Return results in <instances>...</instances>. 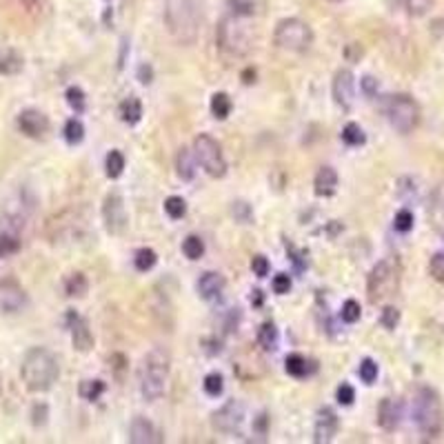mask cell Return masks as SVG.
<instances>
[{"instance_id": "cell-1", "label": "cell", "mask_w": 444, "mask_h": 444, "mask_svg": "<svg viewBox=\"0 0 444 444\" xmlns=\"http://www.w3.org/2000/svg\"><path fill=\"white\" fill-rule=\"evenodd\" d=\"M60 364L58 358L45 346H34L23 355L20 362V380L31 394H45L58 382Z\"/></svg>"}, {"instance_id": "cell-2", "label": "cell", "mask_w": 444, "mask_h": 444, "mask_svg": "<svg viewBox=\"0 0 444 444\" xmlns=\"http://www.w3.org/2000/svg\"><path fill=\"white\" fill-rule=\"evenodd\" d=\"M165 25L178 45L189 47L198 40L203 9L198 0H165Z\"/></svg>"}, {"instance_id": "cell-3", "label": "cell", "mask_w": 444, "mask_h": 444, "mask_svg": "<svg viewBox=\"0 0 444 444\" xmlns=\"http://www.w3.org/2000/svg\"><path fill=\"white\" fill-rule=\"evenodd\" d=\"M169 373H172V355H169L167 349L154 346L151 351L142 358V364L138 371L140 394L147 403H156V400H160L165 396Z\"/></svg>"}, {"instance_id": "cell-4", "label": "cell", "mask_w": 444, "mask_h": 444, "mask_svg": "<svg viewBox=\"0 0 444 444\" xmlns=\"http://www.w3.org/2000/svg\"><path fill=\"white\" fill-rule=\"evenodd\" d=\"M411 416H414V422L422 436L438 438L444 431V405L438 391L431 387H420L414 396Z\"/></svg>"}, {"instance_id": "cell-5", "label": "cell", "mask_w": 444, "mask_h": 444, "mask_svg": "<svg viewBox=\"0 0 444 444\" xmlns=\"http://www.w3.org/2000/svg\"><path fill=\"white\" fill-rule=\"evenodd\" d=\"M251 20L234 12H227L220 18L216 29V45L227 56L240 58L251 51Z\"/></svg>"}, {"instance_id": "cell-6", "label": "cell", "mask_w": 444, "mask_h": 444, "mask_svg": "<svg viewBox=\"0 0 444 444\" xmlns=\"http://www.w3.org/2000/svg\"><path fill=\"white\" fill-rule=\"evenodd\" d=\"M313 40V29L302 18H282L273 29L276 47L282 51H291V54H302V51L311 49Z\"/></svg>"}, {"instance_id": "cell-7", "label": "cell", "mask_w": 444, "mask_h": 444, "mask_svg": "<svg viewBox=\"0 0 444 444\" xmlns=\"http://www.w3.org/2000/svg\"><path fill=\"white\" fill-rule=\"evenodd\" d=\"M420 104L409 93H396L387 100V118L398 133H411L420 124Z\"/></svg>"}, {"instance_id": "cell-8", "label": "cell", "mask_w": 444, "mask_h": 444, "mask_svg": "<svg viewBox=\"0 0 444 444\" xmlns=\"http://www.w3.org/2000/svg\"><path fill=\"white\" fill-rule=\"evenodd\" d=\"M398 282H400L398 264L394 260H380L367 278L369 302L378 304L387 300L389 295H394L398 291Z\"/></svg>"}, {"instance_id": "cell-9", "label": "cell", "mask_w": 444, "mask_h": 444, "mask_svg": "<svg viewBox=\"0 0 444 444\" xmlns=\"http://www.w3.org/2000/svg\"><path fill=\"white\" fill-rule=\"evenodd\" d=\"M194 156L198 165L205 169L211 178H222L227 174V160L222 154L218 140L211 138L209 133H198L194 140Z\"/></svg>"}, {"instance_id": "cell-10", "label": "cell", "mask_w": 444, "mask_h": 444, "mask_svg": "<svg viewBox=\"0 0 444 444\" xmlns=\"http://www.w3.org/2000/svg\"><path fill=\"white\" fill-rule=\"evenodd\" d=\"M102 222L107 234L122 236L127 227H129V214H127V205L120 192H109L102 200Z\"/></svg>"}, {"instance_id": "cell-11", "label": "cell", "mask_w": 444, "mask_h": 444, "mask_svg": "<svg viewBox=\"0 0 444 444\" xmlns=\"http://www.w3.org/2000/svg\"><path fill=\"white\" fill-rule=\"evenodd\" d=\"M245 405L240 403V400H227L225 405H222L218 411L211 414V427L218 433H225V436H234L242 429L245 425Z\"/></svg>"}, {"instance_id": "cell-12", "label": "cell", "mask_w": 444, "mask_h": 444, "mask_svg": "<svg viewBox=\"0 0 444 444\" xmlns=\"http://www.w3.org/2000/svg\"><path fill=\"white\" fill-rule=\"evenodd\" d=\"M27 306V291L16 278L0 280V313L14 315Z\"/></svg>"}, {"instance_id": "cell-13", "label": "cell", "mask_w": 444, "mask_h": 444, "mask_svg": "<svg viewBox=\"0 0 444 444\" xmlns=\"http://www.w3.org/2000/svg\"><path fill=\"white\" fill-rule=\"evenodd\" d=\"M331 96L337 107L349 111L355 100V76L351 69H337L331 82Z\"/></svg>"}, {"instance_id": "cell-14", "label": "cell", "mask_w": 444, "mask_h": 444, "mask_svg": "<svg viewBox=\"0 0 444 444\" xmlns=\"http://www.w3.org/2000/svg\"><path fill=\"white\" fill-rule=\"evenodd\" d=\"M16 124H18L20 133L27 136V138H34V140L45 138V136L49 133V127H51L49 118L40 109H23L18 113Z\"/></svg>"}, {"instance_id": "cell-15", "label": "cell", "mask_w": 444, "mask_h": 444, "mask_svg": "<svg viewBox=\"0 0 444 444\" xmlns=\"http://www.w3.org/2000/svg\"><path fill=\"white\" fill-rule=\"evenodd\" d=\"M67 326L71 331V342H73V349H76L78 353H89L93 349V333L89 329V322L87 318H80L76 311H69L67 313Z\"/></svg>"}, {"instance_id": "cell-16", "label": "cell", "mask_w": 444, "mask_h": 444, "mask_svg": "<svg viewBox=\"0 0 444 444\" xmlns=\"http://www.w3.org/2000/svg\"><path fill=\"white\" fill-rule=\"evenodd\" d=\"M337 427H340V420H337V414L331 407H324L318 411V418H315V427H313V442H331L337 433Z\"/></svg>"}, {"instance_id": "cell-17", "label": "cell", "mask_w": 444, "mask_h": 444, "mask_svg": "<svg viewBox=\"0 0 444 444\" xmlns=\"http://www.w3.org/2000/svg\"><path fill=\"white\" fill-rule=\"evenodd\" d=\"M225 287H227V280L218 271H205L203 276L198 278V282H196L198 295L203 300H209V302L211 300H218L220 295H222V291H225Z\"/></svg>"}, {"instance_id": "cell-18", "label": "cell", "mask_w": 444, "mask_h": 444, "mask_svg": "<svg viewBox=\"0 0 444 444\" xmlns=\"http://www.w3.org/2000/svg\"><path fill=\"white\" fill-rule=\"evenodd\" d=\"M129 442L131 444H154V442H163V438L151 420L136 416L129 425Z\"/></svg>"}, {"instance_id": "cell-19", "label": "cell", "mask_w": 444, "mask_h": 444, "mask_svg": "<svg viewBox=\"0 0 444 444\" xmlns=\"http://www.w3.org/2000/svg\"><path fill=\"white\" fill-rule=\"evenodd\" d=\"M400 418H403V405L396 398H385L382 403L378 405V425L385 431H396L400 425Z\"/></svg>"}, {"instance_id": "cell-20", "label": "cell", "mask_w": 444, "mask_h": 444, "mask_svg": "<svg viewBox=\"0 0 444 444\" xmlns=\"http://www.w3.org/2000/svg\"><path fill=\"white\" fill-rule=\"evenodd\" d=\"M335 189H337V172L333 167L329 165H324L318 169V174H315L313 178V192L315 196H320V198H329L335 194Z\"/></svg>"}, {"instance_id": "cell-21", "label": "cell", "mask_w": 444, "mask_h": 444, "mask_svg": "<svg viewBox=\"0 0 444 444\" xmlns=\"http://www.w3.org/2000/svg\"><path fill=\"white\" fill-rule=\"evenodd\" d=\"M196 165H198V160H196L194 151H189V149H185V147H183V149L178 151V156H176L178 178H181L183 183H192L196 178Z\"/></svg>"}, {"instance_id": "cell-22", "label": "cell", "mask_w": 444, "mask_h": 444, "mask_svg": "<svg viewBox=\"0 0 444 444\" xmlns=\"http://www.w3.org/2000/svg\"><path fill=\"white\" fill-rule=\"evenodd\" d=\"M284 371H287L291 378H306L315 371V364L309 362L300 353H291V355H287V360H284Z\"/></svg>"}, {"instance_id": "cell-23", "label": "cell", "mask_w": 444, "mask_h": 444, "mask_svg": "<svg viewBox=\"0 0 444 444\" xmlns=\"http://www.w3.org/2000/svg\"><path fill=\"white\" fill-rule=\"evenodd\" d=\"M256 342L258 346H262L264 351H276L280 344V331L273 322H262L260 329L256 333Z\"/></svg>"}, {"instance_id": "cell-24", "label": "cell", "mask_w": 444, "mask_h": 444, "mask_svg": "<svg viewBox=\"0 0 444 444\" xmlns=\"http://www.w3.org/2000/svg\"><path fill=\"white\" fill-rule=\"evenodd\" d=\"M25 67L23 54H18L16 49H7L0 54V76H16Z\"/></svg>"}, {"instance_id": "cell-25", "label": "cell", "mask_w": 444, "mask_h": 444, "mask_svg": "<svg viewBox=\"0 0 444 444\" xmlns=\"http://www.w3.org/2000/svg\"><path fill=\"white\" fill-rule=\"evenodd\" d=\"M118 111H120V120L124 124L133 127V124H138L140 118H142V102H140V98L129 96V98H124L120 102V109Z\"/></svg>"}, {"instance_id": "cell-26", "label": "cell", "mask_w": 444, "mask_h": 444, "mask_svg": "<svg viewBox=\"0 0 444 444\" xmlns=\"http://www.w3.org/2000/svg\"><path fill=\"white\" fill-rule=\"evenodd\" d=\"M87 291H89V280L84 273L73 271L65 278V293L69 295V298H84Z\"/></svg>"}, {"instance_id": "cell-27", "label": "cell", "mask_w": 444, "mask_h": 444, "mask_svg": "<svg viewBox=\"0 0 444 444\" xmlns=\"http://www.w3.org/2000/svg\"><path fill=\"white\" fill-rule=\"evenodd\" d=\"M209 109H211V115L218 120H227L231 109H234V102H231L229 93L225 91H216L214 96H211V102H209Z\"/></svg>"}, {"instance_id": "cell-28", "label": "cell", "mask_w": 444, "mask_h": 444, "mask_svg": "<svg viewBox=\"0 0 444 444\" xmlns=\"http://www.w3.org/2000/svg\"><path fill=\"white\" fill-rule=\"evenodd\" d=\"M227 7H229V12H234V14L253 18L262 12L264 0H227Z\"/></svg>"}, {"instance_id": "cell-29", "label": "cell", "mask_w": 444, "mask_h": 444, "mask_svg": "<svg viewBox=\"0 0 444 444\" xmlns=\"http://www.w3.org/2000/svg\"><path fill=\"white\" fill-rule=\"evenodd\" d=\"M124 172V156L118 149H111L104 158V174H107L109 181H118Z\"/></svg>"}, {"instance_id": "cell-30", "label": "cell", "mask_w": 444, "mask_h": 444, "mask_svg": "<svg viewBox=\"0 0 444 444\" xmlns=\"http://www.w3.org/2000/svg\"><path fill=\"white\" fill-rule=\"evenodd\" d=\"M342 142L349 147H362L367 142V133L358 122H346L342 127Z\"/></svg>"}, {"instance_id": "cell-31", "label": "cell", "mask_w": 444, "mask_h": 444, "mask_svg": "<svg viewBox=\"0 0 444 444\" xmlns=\"http://www.w3.org/2000/svg\"><path fill=\"white\" fill-rule=\"evenodd\" d=\"M104 382L102 380H82L80 387H78V394L82 400H87V403H96V400L104 394Z\"/></svg>"}, {"instance_id": "cell-32", "label": "cell", "mask_w": 444, "mask_h": 444, "mask_svg": "<svg viewBox=\"0 0 444 444\" xmlns=\"http://www.w3.org/2000/svg\"><path fill=\"white\" fill-rule=\"evenodd\" d=\"M62 136H65L67 145H71V147L80 145V142L84 140V124H82V120L69 118V120L65 122V129H62Z\"/></svg>"}, {"instance_id": "cell-33", "label": "cell", "mask_w": 444, "mask_h": 444, "mask_svg": "<svg viewBox=\"0 0 444 444\" xmlns=\"http://www.w3.org/2000/svg\"><path fill=\"white\" fill-rule=\"evenodd\" d=\"M156 262H158V253L149 247H142L136 251V256H133V264H136V269H138L140 273H147V271H151L156 267Z\"/></svg>"}, {"instance_id": "cell-34", "label": "cell", "mask_w": 444, "mask_h": 444, "mask_svg": "<svg viewBox=\"0 0 444 444\" xmlns=\"http://www.w3.org/2000/svg\"><path fill=\"white\" fill-rule=\"evenodd\" d=\"M183 253L189 260H200L205 256V240L200 236H189L183 242Z\"/></svg>"}, {"instance_id": "cell-35", "label": "cell", "mask_w": 444, "mask_h": 444, "mask_svg": "<svg viewBox=\"0 0 444 444\" xmlns=\"http://www.w3.org/2000/svg\"><path fill=\"white\" fill-rule=\"evenodd\" d=\"M165 211L172 220H183L187 216V203L181 196H169L165 200Z\"/></svg>"}, {"instance_id": "cell-36", "label": "cell", "mask_w": 444, "mask_h": 444, "mask_svg": "<svg viewBox=\"0 0 444 444\" xmlns=\"http://www.w3.org/2000/svg\"><path fill=\"white\" fill-rule=\"evenodd\" d=\"M65 98H67V104L69 107L76 111V113H82L84 109H87V96H84V91L80 87H69L67 93H65Z\"/></svg>"}, {"instance_id": "cell-37", "label": "cell", "mask_w": 444, "mask_h": 444, "mask_svg": "<svg viewBox=\"0 0 444 444\" xmlns=\"http://www.w3.org/2000/svg\"><path fill=\"white\" fill-rule=\"evenodd\" d=\"M203 387H205V394H207V396L218 398V396H222V391H225V378H222L218 371L207 373V376H205Z\"/></svg>"}, {"instance_id": "cell-38", "label": "cell", "mask_w": 444, "mask_h": 444, "mask_svg": "<svg viewBox=\"0 0 444 444\" xmlns=\"http://www.w3.org/2000/svg\"><path fill=\"white\" fill-rule=\"evenodd\" d=\"M378 373H380L378 362L371 360V358H364V360L360 362V367H358V376H360V380L364 385H373L378 380Z\"/></svg>"}, {"instance_id": "cell-39", "label": "cell", "mask_w": 444, "mask_h": 444, "mask_svg": "<svg viewBox=\"0 0 444 444\" xmlns=\"http://www.w3.org/2000/svg\"><path fill=\"white\" fill-rule=\"evenodd\" d=\"M20 249V238L16 234H0V260L14 256Z\"/></svg>"}, {"instance_id": "cell-40", "label": "cell", "mask_w": 444, "mask_h": 444, "mask_svg": "<svg viewBox=\"0 0 444 444\" xmlns=\"http://www.w3.org/2000/svg\"><path fill=\"white\" fill-rule=\"evenodd\" d=\"M360 315H362L360 302H355V300H346V302L342 304V309H340V318H342V322H346V324H355L358 320H360Z\"/></svg>"}, {"instance_id": "cell-41", "label": "cell", "mask_w": 444, "mask_h": 444, "mask_svg": "<svg viewBox=\"0 0 444 444\" xmlns=\"http://www.w3.org/2000/svg\"><path fill=\"white\" fill-rule=\"evenodd\" d=\"M407 14L414 18H422L429 14V9L433 7V0H405Z\"/></svg>"}, {"instance_id": "cell-42", "label": "cell", "mask_w": 444, "mask_h": 444, "mask_svg": "<svg viewBox=\"0 0 444 444\" xmlns=\"http://www.w3.org/2000/svg\"><path fill=\"white\" fill-rule=\"evenodd\" d=\"M394 227L400 234H409V231L414 229V214H411L409 209H400L394 218Z\"/></svg>"}, {"instance_id": "cell-43", "label": "cell", "mask_w": 444, "mask_h": 444, "mask_svg": "<svg viewBox=\"0 0 444 444\" xmlns=\"http://www.w3.org/2000/svg\"><path fill=\"white\" fill-rule=\"evenodd\" d=\"M398 322H400V311L396 309V306H385L382 315H380V324H382L385 329L394 331L398 326Z\"/></svg>"}, {"instance_id": "cell-44", "label": "cell", "mask_w": 444, "mask_h": 444, "mask_svg": "<svg viewBox=\"0 0 444 444\" xmlns=\"http://www.w3.org/2000/svg\"><path fill=\"white\" fill-rule=\"evenodd\" d=\"M429 271H431L433 280H438L440 284H444V251L436 253V256L431 258V262H429Z\"/></svg>"}, {"instance_id": "cell-45", "label": "cell", "mask_w": 444, "mask_h": 444, "mask_svg": "<svg viewBox=\"0 0 444 444\" xmlns=\"http://www.w3.org/2000/svg\"><path fill=\"white\" fill-rule=\"evenodd\" d=\"M335 400H337V403H340L342 407H351L353 400H355V389H353L351 385L342 382L340 387H337V391H335Z\"/></svg>"}, {"instance_id": "cell-46", "label": "cell", "mask_w": 444, "mask_h": 444, "mask_svg": "<svg viewBox=\"0 0 444 444\" xmlns=\"http://www.w3.org/2000/svg\"><path fill=\"white\" fill-rule=\"evenodd\" d=\"M269 269H271V264L269 260L264 258V256H253L251 258V271H253V276H258V278H267L269 276Z\"/></svg>"}, {"instance_id": "cell-47", "label": "cell", "mask_w": 444, "mask_h": 444, "mask_svg": "<svg viewBox=\"0 0 444 444\" xmlns=\"http://www.w3.org/2000/svg\"><path fill=\"white\" fill-rule=\"evenodd\" d=\"M231 211H234V218L240 220L242 225H247V222H251V216H253V214H251V207H249L247 203H242V200L234 203V209H231Z\"/></svg>"}, {"instance_id": "cell-48", "label": "cell", "mask_w": 444, "mask_h": 444, "mask_svg": "<svg viewBox=\"0 0 444 444\" xmlns=\"http://www.w3.org/2000/svg\"><path fill=\"white\" fill-rule=\"evenodd\" d=\"M271 287H273V291H276L278 295L289 293V291H291V278L287 276V273H278V276L273 278Z\"/></svg>"}, {"instance_id": "cell-49", "label": "cell", "mask_w": 444, "mask_h": 444, "mask_svg": "<svg viewBox=\"0 0 444 444\" xmlns=\"http://www.w3.org/2000/svg\"><path fill=\"white\" fill-rule=\"evenodd\" d=\"M200 349H203L207 355H218L222 351V342L218 337H203V340H200Z\"/></svg>"}, {"instance_id": "cell-50", "label": "cell", "mask_w": 444, "mask_h": 444, "mask_svg": "<svg viewBox=\"0 0 444 444\" xmlns=\"http://www.w3.org/2000/svg\"><path fill=\"white\" fill-rule=\"evenodd\" d=\"M49 418V409L47 405H36L34 411H31V422H34V427H42Z\"/></svg>"}, {"instance_id": "cell-51", "label": "cell", "mask_w": 444, "mask_h": 444, "mask_svg": "<svg viewBox=\"0 0 444 444\" xmlns=\"http://www.w3.org/2000/svg\"><path fill=\"white\" fill-rule=\"evenodd\" d=\"M360 84H362V91L367 93V96H376V93H378V80L376 78L364 76Z\"/></svg>"}, {"instance_id": "cell-52", "label": "cell", "mask_w": 444, "mask_h": 444, "mask_svg": "<svg viewBox=\"0 0 444 444\" xmlns=\"http://www.w3.org/2000/svg\"><path fill=\"white\" fill-rule=\"evenodd\" d=\"M138 80H140L142 84H149V82L154 80V69H151V65H140V67H138Z\"/></svg>"}, {"instance_id": "cell-53", "label": "cell", "mask_w": 444, "mask_h": 444, "mask_svg": "<svg viewBox=\"0 0 444 444\" xmlns=\"http://www.w3.org/2000/svg\"><path fill=\"white\" fill-rule=\"evenodd\" d=\"M251 304H256V306H260L262 304V291H253V295H251Z\"/></svg>"}, {"instance_id": "cell-54", "label": "cell", "mask_w": 444, "mask_h": 444, "mask_svg": "<svg viewBox=\"0 0 444 444\" xmlns=\"http://www.w3.org/2000/svg\"><path fill=\"white\" fill-rule=\"evenodd\" d=\"M0 394H3V376H0Z\"/></svg>"}, {"instance_id": "cell-55", "label": "cell", "mask_w": 444, "mask_h": 444, "mask_svg": "<svg viewBox=\"0 0 444 444\" xmlns=\"http://www.w3.org/2000/svg\"><path fill=\"white\" fill-rule=\"evenodd\" d=\"M333 3H337V0H333Z\"/></svg>"}]
</instances>
